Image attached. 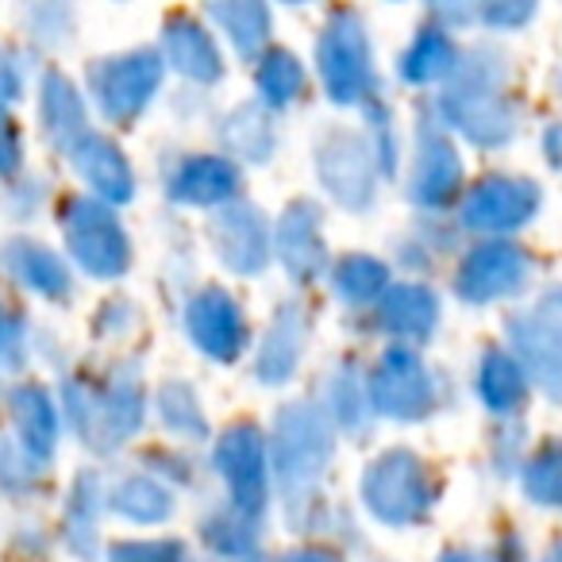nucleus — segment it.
Segmentation results:
<instances>
[{"label":"nucleus","instance_id":"1","mask_svg":"<svg viewBox=\"0 0 562 562\" xmlns=\"http://www.w3.org/2000/svg\"><path fill=\"white\" fill-rule=\"evenodd\" d=\"M66 408L78 428V436L89 447L104 451V447L124 443L132 431H139L143 420V397L135 378H112L104 385H66Z\"/></svg>","mask_w":562,"mask_h":562},{"label":"nucleus","instance_id":"2","mask_svg":"<svg viewBox=\"0 0 562 562\" xmlns=\"http://www.w3.org/2000/svg\"><path fill=\"white\" fill-rule=\"evenodd\" d=\"M63 235L74 262L89 278H120L132 262V247L116 212L93 196H74L63 209Z\"/></svg>","mask_w":562,"mask_h":562},{"label":"nucleus","instance_id":"3","mask_svg":"<svg viewBox=\"0 0 562 562\" xmlns=\"http://www.w3.org/2000/svg\"><path fill=\"white\" fill-rule=\"evenodd\" d=\"M362 497H367L370 513H374L378 520L416 524L428 516L431 501H436V482H431L428 467H424L416 454L393 451L367 470Z\"/></svg>","mask_w":562,"mask_h":562},{"label":"nucleus","instance_id":"4","mask_svg":"<svg viewBox=\"0 0 562 562\" xmlns=\"http://www.w3.org/2000/svg\"><path fill=\"white\" fill-rule=\"evenodd\" d=\"M162 81V58L150 50L116 55L89 66V93L112 124H132Z\"/></svg>","mask_w":562,"mask_h":562},{"label":"nucleus","instance_id":"5","mask_svg":"<svg viewBox=\"0 0 562 562\" xmlns=\"http://www.w3.org/2000/svg\"><path fill=\"white\" fill-rule=\"evenodd\" d=\"M331 454V436L321 413L308 405H293L278 420V474L285 493H305L324 474Z\"/></svg>","mask_w":562,"mask_h":562},{"label":"nucleus","instance_id":"6","mask_svg":"<svg viewBox=\"0 0 562 562\" xmlns=\"http://www.w3.org/2000/svg\"><path fill=\"white\" fill-rule=\"evenodd\" d=\"M316 63L331 101L351 104L370 86V47L355 16H336L316 43Z\"/></svg>","mask_w":562,"mask_h":562},{"label":"nucleus","instance_id":"7","mask_svg":"<svg viewBox=\"0 0 562 562\" xmlns=\"http://www.w3.org/2000/svg\"><path fill=\"white\" fill-rule=\"evenodd\" d=\"M374 408L397 420H416L431 408V378L424 362L408 351H390L374 370Z\"/></svg>","mask_w":562,"mask_h":562},{"label":"nucleus","instance_id":"8","mask_svg":"<svg viewBox=\"0 0 562 562\" xmlns=\"http://www.w3.org/2000/svg\"><path fill=\"white\" fill-rule=\"evenodd\" d=\"M216 467L224 474L227 490H232V501L243 516L262 513L266 501V467H262V439H258L255 428L239 424L232 428L216 447Z\"/></svg>","mask_w":562,"mask_h":562},{"label":"nucleus","instance_id":"9","mask_svg":"<svg viewBox=\"0 0 562 562\" xmlns=\"http://www.w3.org/2000/svg\"><path fill=\"white\" fill-rule=\"evenodd\" d=\"M524 281H528V255L516 243H485L462 266L459 293L482 305V301L513 297Z\"/></svg>","mask_w":562,"mask_h":562},{"label":"nucleus","instance_id":"10","mask_svg":"<svg viewBox=\"0 0 562 562\" xmlns=\"http://www.w3.org/2000/svg\"><path fill=\"white\" fill-rule=\"evenodd\" d=\"M186 324H189L193 344L216 362L239 359L243 344H247V324H243L239 305L220 290L201 293V297L189 305Z\"/></svg>","mask_w":562,"mask_h":562},{"label":"nucleus","instance_id":"11","mask_svg":"<svg viewBox=\"0 0 562 562\" xmlns=\"http://www.w3.org/2000/svg\"><path fill=\"white\" fill-rule=\"evenodd\" d=\"M516 344L528 355L536 382L562 401V293H551L528 321L516 324Z\"/></svg>","mask_w":562,"mask_h":562},{"label":"nucleus","instance_id":"12","mask_svg":"<svg viewBox=\"0 0 562 562\" xmlns=\"http://www.w3.org/2000/svg\"><path fill=\"white\" fill-rule=\"evenodd\" d=\"M316 166L324 173V186L331 189L336 201H344L347 209H362L374 196V170H370L367 143L359 135L336 132L324 139V150L316 155Z\"/></svg>","mask_w":562,"mask_h":562},{"label":"nucleus","instance_id":"13","mask_svg":"<svg viewBox=\"0 0 562 562\" xmlns=\"http://www.w3.org/2000/svg\"><path fill=\"white\" fill-rule=\"evenodd\" d=\"M539 209V189L520 178H490L467 196V224L477 232H508L531 220Z\"/></svg>","mask_w":562,"mask_h":562},{"label":"nucleus","instance_id":"14","mask_svg":"<svg viewBox=\"0 0 562 562\" xmlns=\"http://www.w3.org/2000/svg\"><path fill=\"white\" fill-rule=\"evenodd\" d=\"M0 266L16 285H24L27 293L47 301H66L74 290L70 266L55 255L50 247H43L40 239H12L0 250Z\"/></svg>","mask_w":562,"mask_h":562},{"label":"nucleus","instance_id":"15","mask_svg":"<svg viewBox=\"0 0 562 562\" xmlns=\"http://www.w3.org/2000/svg\"><path fill=\"white\" fill-rule=\"evenodd\" d=\"M70 162L78 170V178L97 193V201L104 204H124L135 193V173L127 166V158L120 155L116 143H109L104 135L89 132L78 147L70 150Z\"/></svg>","mask_w":562,"mask_h":562},{"label":"nucleus","instance_id":"16","mask_svg":"<svg viewBox=\"0 0 562 562\" xmlns=\"http://www.w3.org/2000/svg\"><path fill=\"white\" fill-rule=\"evenodd\" d=\"M40 120H43V135H47V143L55 150H63V155H70V150L89 135L86 101H81V93L74 89V81L66 78V74H58V70L43 74Z\"/></svg>","mask_w":562,"mask_h":562},{"label":"nucleus","instance_id":"17","mask_svg":"<svg viewBox=\"0 0 562 562\" xmlns=\"http://www.w3.org/2000/svg\"><path fill=\"white\" fill-rule=\"evenodd\" d=\"M12 424H16V443L35 462H47L58 443V408L43 385H16L9 397Z\"/></svg>","mask_w":562,"mask_h":562},{"label":"nucleus","instance_id":"18","mask_svg":"<svg viewBox=\"0 0 562 562\" xmlns=\"http://www.w3.org/2000/svg\"><path fill=\"white\" fill-rule=\"evenodd\" d=\"M443 109H447V116H451V124H459L470 139L485 143V147L505 143L508 135H513V120H508L505 101L485 93V89H474V86L454 89L443 101Z\"/></svg>","mask_w":562,"mask_h":562},{"label":"nucleus","instance_id":"19","mask_svg":"<svg viewBox=\"0 0 562 562\" xmlns=\"http://www.w3.org/2000/svg\"><path fill=\"white\" fill-rule=\"evenodd\" d=\"M162 50L166 63L193 81H216L224 74L220 50L212 47L209 32L201 24H193V20H170V27L162 35Z\"/></svg>","mask_w":562,"mask_h":562},{"label":"nucleus","instance_id":"20","mask_svg":"<svg viewBox=\"0 0 562 562\" xmlns=\"http://www.w3.org/2000/svg\"><path fill=\"white\" fill-rule=\"evenodd\" d=\"M459 158H454L451 143H443L439 135L424 132L420 155H416V173H413V201L428 204H447L451 193L459 189Z\"/></svg>","mask_w":562,"mask_h":562},{"label":"nucleus","instance_id":"21","mask_svg":"<svg viewBox=\"0 0 562 562\" xmlns=\"http://www.w3.org/2000/svg\"><path fill=\"white\" fill-rule=\"evenodd\" d=\"M216 247L220 258L232 266L235 273H258L266 262V235L262 220L250 209H227L216 220Z\"/></svg>","mask_w":562,"mask_h":562},{"label":"nucleus","instance_id":"22","mask_svg":"<svg viewBox=\"0 0 562 562\" xmlns=\"http://www.w3.org/2000/svg\"><path fill=\"white\" fill-rule=\"evenodd\" d=\"M239 178H235V166L227 158H212V155H201V158H189L170 181V193L186 204H216L224 196L235 193Z\"/></svg>","mask_w":562,"mask_h":562},{"label":"nucleus","instance_id":"23","mask_svg":"<svg viewBox=\"0 0 562 562\" xmlns=\"http://www.w3.org/2000/svg\"><path fill=\"white\" fill-rule=\"evenodd\" d=\"M281 258L293 270V278H313L324 266V239H321V224H316V212L308 204H297V209L285 216L281 224Z\"/></svg>","mask_w":562,"mask_h":562},{"label":"nucleus","instance_id":"24","mask_svg":"<svg viewBox=\"0 0 562 562\" xmlns=\"http://www.w3.org/2000/svg\"><path fill=\"white\" fill-rule=\"evenodd\" d=\"M301 347H305V321L301 313L285 308V313L273 321L270 336L262 339V355H258V378L262 382H285L293 374L301 359Z\"/></svg>","mask_w":562,"mask_h":562},{"label":"nucleus","instance_id":"25","mask_svg":"<svg viewBox=\"0 0 562 562\" xmlns=\"http://www.w3.org/2000/svg\"><path fill=\"white\" fill-rule=\"evenodd\" d=\"M382 324L397 336H416L424 339L436 328V297L420 285H401L382 301Z\"/></svg>","mask_w":562,"mask_h":562},{"label":"nucleus","instance_id":"26","mask_svg":"<svg viewBox=\"0 0 562 562\" xmlns=\"http://www.w3.org/2000/svg\"><path fill=\"white\" fill-rule=\"evenodd\" d=\"M477 393H482L490 408L508 413V408L520 405L524 393H528V378H524L520 362H513L505 351H490L482 359V370H477Z\"/></svg>","mask_w":562,"mask_h":562},{"label":"nucleus","instance_id":"27","mask_svg":"<svg viewBox=\"0 0 562 562\" xmlns=\"http://www.w3.org/2000/svg\"><path fill=\"white\" fill-rule=\"evenodd\" d=\"M209 9L224 24V32L232 35V43L243 55H255L262 47L266 32H270L262 0H209Z\"/></svg>","mask_w":562,"mask_h":562},{"label":"nucleus","instance_id":"28","mask_svg":"<svg viewBox=\"0 0 562 562\" xmlns=\"http://www.w3.org/2000/svg\"><path fill=\"white\" fill-rule=\"evenodd\" d=\"M112 505H116L120 516H127L135 524H158L170 516L173 497L158 482H150V477H127L112 493Z\"/></svg>","mask_w":562,"mask_h":562},{"label":"nucleus","instance_id":"29","mask_svg":"<svg viewBox=\"0 0 562 562\" xmlns=\"http://www.w3.org/2000/svg\"><path fill=\"white\" fill-rule=\"evenodd\" d=\"M451 66H454V50H451V43H447V35L424 32L420 40L413 43V50L405 55L401 74H405L408 81H436V78H443Z\"/></svg>","mask_w":562,"mask_h":562},{"label":"nucleus","instance_id":"30","mask_svg":"<svg viewBox=\"0 0 562 562\" xmlns=\"http://www.w3.org/2000/svg\"><path fill=\"white\" fill-rule=\"evenodd\" d=\"M524 493L539 505L562 508V447L551 443L528 462L524 470Z\"/></svg>","mask_w":562,"mask_h":562},{"label":"nucleus","instance_id":"31","mask_svg":"<svg viewBox=\"0 0 562 562\" xmlns=\"http://www.w3.org/2000/svg\"><path fill=\"white\" fill-rule=\"evenodd\" d=\"M305 78H301V66L293 55L278 50V55H266V63L258 66V89L270 104H290L301 93Z\"/></svg>","mask_w":562,"mask_h":562},{"label":"nucleus","instance_id":"32","mask_svg":"<svg viewBox=\"0 0 562 562\" xmlns=\"http://www.w3.org/2000/svg\"><path fill=\"white\" fill-rule=\"evenodd\" d=\"M382 285H385V266L374 262V258H367V255L347 258V262L339 266V273H336V290H339V297H347V301L378 297V293H382Z\"/></svg>","mask_w":562,"mask_h":562},{"label":"nucleus","instance_id":"33","mask_svg":"<svg viewBox=\"0 0 562 562\" xmlns=\"http://www.w3.org/2000/svg\"><path fill=\"white\" fill-rule=\"evenodd\" d=\"M97 505H101V493H97V477L86 474L78 482V490H74V497H70V543L78 547L81 554H89V547H93Z\"/></svg>","mask_w":562,"mask_h":562},{"label":"nucleus","instance_id":"34","mask_svg":"<svg viewBox=\"0 0 562 562\" xmlns=\"http://www.w3.org/2000/svg\"><path fill=\"white\" fill-rule=\"evenodd\" d=\"M158 408H162L166 428L181 431V436H201L204 431L201 408H196L193 393H189L186 385H166L162 397H158Z\"/></svg>","mask_w":562,"mask_h":562},{"label":"nucleus","instance_id":"35","mask_svg":"<svg viewBox=\"0 0 562 562\" xmlns=\"http://www.w3.org/2000/svg\"><path fill=\"white\" fill-rule=\"evenodd\" d=\"M27 344V321L20 308H12L9 301L0 297V367L16 370V362L24 359Z\"/></svg>","mask_w":562,"mask_h":562},{"label":"nucleus","instance_id":"36","mask_svg":"<svg viewBox=\"0 0 562 562\" xmlns=\"http://www.w3.org/2000/svg\"><path fill=\"white\" fill-rule=\"evenodd\" d=\"M24 166V135L9 101H0V181H12Z\"/></svg>","mask_w":562,"mask_h":562},{"label":"nucleus","instance_id":"37","mask_svg":"<svg viewBox=\"0 0 562 562\" xmlns=\"http://www.w3.org/2000/svg\"><path fill=\"white\" fill-rule=\"evenodd\" d=\"M186 554H181V543H166V539H158V543H116L109 554V562H181Z\"/></svg>","mask_w":562,"mask_h":562},{"label":"nucleus","instance_id":"38","mask_svg":"<svg viewBox=\"0 0 562 562\" xmlns=\"http://www.w3.org/2000/svg\"><path fill=\"white\" fill-rule=\"evenodd\" d=\"M32 467L35 459L24 451V447H12L9 439H0V485H27L32 482Z\"/></svg>","mask_w":562,"mask_h":562},{"label":"nucleus","instance_id":"39","mask_svg":"<svg viewBox=\"0 0 562 562\" xmlns=\"http://www.w3.org/2000/svg\"><path fill=\"white\" fill-rule=\"evenodd\" d=\"M493 27H516L536 12V0H474Z\"/></svg>","mask_w":562,"mask_h":562},{"label":"nucleus","instance_id":"40","mask_svg":"<svg viewBox=\"0 0 562 562\" xmlns=\"http://www.w3.org/2000/svg\"><path fill=\"white\" fill-rule=\"evenodd\" d=\"M436 4V12H443V20H451V24H462V20L474 16V0H431Z\"/></svg>","mask_w":562,"mask_h":562},{"label":"nucleus","instance_id":"41","mask_svg":"<svg viewBox=\"0 0 562 562\" xmlns=\"http://www.w3.org/2000/svg\"><path fill=\"white\" fill-rule=\"evenodd\" d=\"M547 158H551V162L562 170V124L547 132Z\"/></svg>","mask_w":562,"mask_h":562},{"label":"nucleus","instance_id":"42","mask_svg":"<svg viewBox=\"0 0 562 562\" xmlns=\"http://www.w3.org/2000/svg\"><path fill=\"white\" fill-rule=\"evenodd\" d=\"M285 562H336V559H328V554H316V551H305V554H293V559H285Z\"/></svg>","mask_w":562,"mask_h":562},{"label":"nucleus","instance_id":"43","mask_svg":"<svg viewBox=\"0 0 562 562\" xmlns=\"http://www.w3.org/2000/svg\"><path fill=\"white\" fill-rule=\"evenodd\" d=\"M439 562H477L474 554H467V551H451V554H443Z\"/></svg>","mask_w":562,"mask_h":562}]
</instances>
